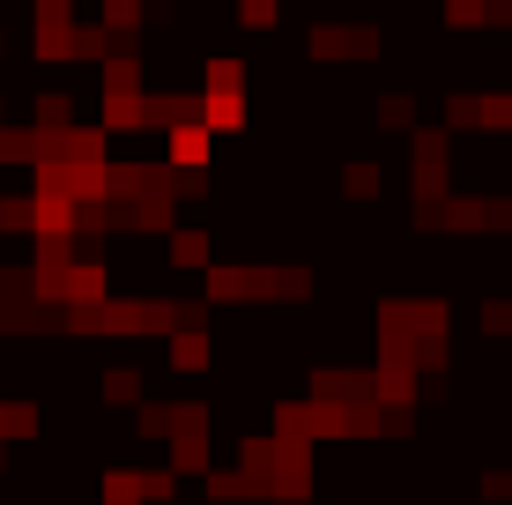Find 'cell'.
I'll list each match as a JSON object with an SVG mask.
<instances>
[{"label":"cell","instance_id":"1","mask_svg":"<svg viewBox=\"0 0 512 505\" xmlns=\"http://www.w3.org/2000/svg\"><path fill=\"white\" fill-rule=\"evenodd\" d=\"M164 260H171V268H208V231H171Z\"/></svg>","mask_w":512,"mask_h":505},{"label":"cell","instance_id":"3","mask_svg":"<svg viewBox=\"0 0 512 505\" xmlns=\"http://www.w3.org/2000/svg\"><path fill=\"white\" fill-rule=\"evenodd\" d=\"M104 505H141V483L134 476H104Z\"/></svg>","mask_w":512,"mask_h":505},{"label":"cell","instance_id":"2","mask_svg":"<svg viewBox=\"0 0 512 505\" xmlns=\"http://www.w3.org/2000/svg\"><path fill=\"white\" fill-rule=\"evenodd\" d=\"M104 394H112V402H141V372H104Z\"/></svg>","mask_w":512,"mask_h":505}]
</instances>
